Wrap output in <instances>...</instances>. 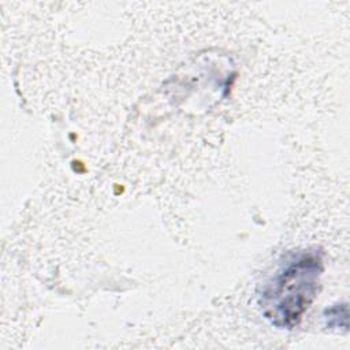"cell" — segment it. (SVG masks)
<instances>
[{"instance_id": "7a4b0ae2", "label": "cell", "mask_w": 350, "mask_h": 350, "mask_svg": "<svg viewBox=\"0 0 350 350\" xmlns=\"http://www.w3.org/2000/svg\"><path fill=\"white\" fill-rule=\"evenodd\" d=\"M324 324L327 328L338 329L343 328L347 331L349 328V310L347 304H335L324 310Z\"/></svg>"}, {"instance_id": "6da1fadb", "label": "cell", "mask_w": 350, "mask_h": 350, "mask_svg": "<svg viewBox=\"0 0 350 350\" xmlns=\"http://www.w3.org/2000/svg\"><path fill=\"white\" fill-rule=\"evenodd\" d=\"M323 271L320 247L287 253L260 290L258 305L264 317L278 328L297 327L319 293Z\"/></svg>"}]
</instances>
